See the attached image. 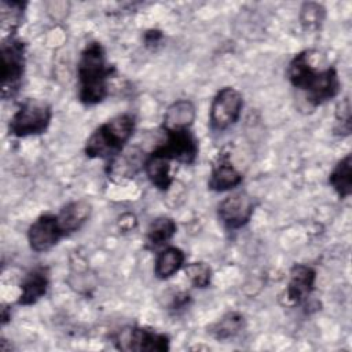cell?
<instances>
[{
    "label": "cell",
    "instance_id": "cell-1",
    "mask_svg": "<svg viewBox=\"0 0 352 352\" xmlns=\"http://www.w3.org/2000/svg\"><path fill=\"white\" fill-rule=\"evenodd\" d=\"M290 84L304 92L305 99L312 106H320L336 98L340 92V78L333 66L319 67L315 63L314 51L297 54L287 66Z\"/></svg>",
    "mask_w": 352,
    "mask_h": 352
},
{
    "label": "cell",
    "instance_id": "cell-2",
    "mask_svg": "<svg viewBox=\"0 0 352 352\" xmlns=\"http://www.w3.org/2000/svg\"><path fill=\"white\" fill-rule=\"evenodd\" d=\"M111 69L100 43L89 41L81 51L77 63L78 99L87 106L100 103L109 94Z\"/></svg>",
    "mask_w": 352,
    "mask_h": 352
},
{
    "label": "cell",
    "instance_id": "cell-3",
    "mask_svg": "<svg viewBox=\"0 0 352 352\" xmlns=\"http://www.w3.org/2000/svg\"><path fill=\"white\" fill-rule=\"evenodd\" d=\"M135 131V117L120 114L98 126L85 143V155L89 158L116 160L132 138Z\"/></svg>",
    "mask_w": 352,
    "mask_h": 352
},
{
    "label": "cell",
    "instance_id": "cell-4",
    "mask_svg": "<svg viewBox=\"0 0 352 352\" xmlns=\"http://www.w3.org/2000/svg\"><path fill=\"white\" fill-rule=\"evenodd\" d=\"M52 118L51 107L37 99H26L10 118L8 131L15 138H28L47 131Z\"/></svg>",
    "mask_w": 352,
    "mask_h": 352
},
{
    "label": "cell",
    "instance_id": "cell-5",
    "mask_svg": "<svg viewBox=\"0 0 352 352\" xmlns=\"http://www.w3.org/2000/svg\"><path fill=\"white\" fill-rule=\"evenodd\" d=\"M1 58V94L3 98L14 96L25 73V44L22 40L10 36L3 40L0 48Z\"/></svg>",
    "mask_w": 352,
    "mask_h": 352
},
{
    "label": "cell",
    "instance_id": "cell-6",
    "mask_svg": "<svg viewBox=\"0 0 352 352\" xmlns=\"http://www.w3.org/2000/svg\"><path fill=\"white\" fill-rule=\"evenodd\" d=\"M243 98L232 87L221 88L213 98L209 111V125L213 131L221 132L232 126L241 117Z\"/></svg>",
    "mask_w": 352,
    "mask_h": 352
},
{
    "label": "cell",
    "instance_id": "cell-7",
    "mask_svg": "<svg viewBox=\"0 0 352 352\" xmlns=\"http://www.w3.org/2000/svg\"><path fill=\"white\" fill-rule=\"evenodd\" d=\"M116 345L122 351L164 352L169 349V337L146 327H125L116 336Z\"/></svg>",
    "mask_w": 352,
    "mask_h": 352
},
{
    "label": "cell",
    "instance_id": "cell-8",
    "mask_svg": "<svg viewBox=\"0 0 352 352\" xmlns=\"http://www.w3.org/2000/svg\"><path fill=\"white\" fill-rule=\"evenodd\" d=\"M254 212L253 198L243 192H235L224 198L217 209L220 221L227 230H238L249 223Z\"/></svg>",
    "mask_w": 352,
    "mask_h": 352
},
{
    "label": "cell",
    "instance_id": "cell-9",
    "mask_svg": "<svg viewBox=\"0 0 352 352\" xmlns=\"http://www.w3.org/2000/svg\"><path fill=\"white\" fill-rule=\"evenodd\" d=\"M166 139L162 144L155 147L158 153L166 157L170 162L192 164L198 155V142L190 129L165 132Z\"/></svg>",
    "mask_w": 352,
    "mask_h": 352
},
{
    "label": "cell",
    "instance_id": "cell-10",
    "mask_svg": "<svg viewBox=\"0 0 352 352\" xmlns=\"http://www.w3.org/2000/svg\"><path fill=\"white\" fill-rule=\"evenodd\" d=\"M65 235L56 214H41L28 230V241L30 249L41 253L52 249Z\"/></svg>",
    "mask_w": 352,
    "mask_h": 352
},
{
    "label": "cell",
    "instance_id": "cell-11",
    "mask_svg": "<svg viewBox=\"0 0 352 352\" xmlns=\"http://www.w3.org/2000/svg\"><path fill=\"white\" fill-rule=\"evenodd\" d=\"M316 272L312 267L305 264H296L290 270L289 283L286 287V297L290 304H301L314 292Z\"/></svg>",
    "mask_w": 352,
    "mask_h": 352
},
{
    "label": "cell",
    "instance_id": "cell-12",
    "mask_svg": "<svg viewBox=\"0 0 352 352\" xmlns=\"http://www.w3.org/2000/svg\"><path fill=\"white\" fill-rule=\"evenodd\" d=\"M50 286V272L47 267H36L30 270L21 282V294L18 304L32 305L47 294Z\"/></svg>",
    "mask_w": 352,
    "mask_h": 352
},
{
    "label": "cell",
    "instance_id": "cell-13",
    "mask_svg": "<svg viewBox=\"0 0 352 352\" xmlns=\"http://www.w3.org/2000/svg\"><path fill=\"white\" fill-rule=\"evenodd\" d=\"M241 182V172L236 170V168L231 164L228 154L221 153L212 168L208 187L213 191H227L239 186Z\"/></svg>",
    "mask_w": 352,
    "mask_h": 352
},
{
    "label": "cell",
    "instance_id": "cell-14",
    "mask_svg": "<svg viewBox=\"0 0 352 352\" xmlns=\"http://www.w3.org/2000/svg\"><path fill=\"white\" fill-rule=\"evenodd\" d=\"M195 120V106L187 99L173 102L165 111L162 120V129L165 132L190 129Z\"/></svg>",
    "mask_w": 352,
    "mask_h": 352
},
{
    "label": "cell",
    "instance_id": "cell-15",
    "mask_svg": "<svg viewBox=\"0 0 352 352\" xmlns=\"http://www.w3.org/2000/svg\"><path fill=\"white\" fill-rule=\"evenodd\" d=\"M91 204L85 199H78L67 204L56 214L65 235L78 231L91 216Z\"/></svg>",
    "mask_w": 352,
    "mask_h": 352
},
{
    "label": "cell",
    "instance_id": "cell-16",
    "mask_svg": "<svg viewBox=\"0 0 352 352\" xmlns=\"http://www.w3.org/2000/svg\"><path fill=\"white\" fill-rule=\"evenodd\" d=\"M144 172L151 182L153 186H155L158 190H168L173 182L170 176V161L164 157L157 150H153L143 162Z\"/></svg>",
    "mask_w": 352,
    "mask_h": 352
},
{
    "label": "cell",
    "instance_id": "cell-17",
    "mask_svg": "<svg viewBox=\"0 0 352 352\" xmlns=\"http://www.w3.org/2000/svg\"><path fill=\"white\" fill-rule=\"evenodd\" d=\"M176 223L173 219L161 216L153 220L146 232V249L155 250L168 243L176 234Z\"/></svg>",
    "mask_w": 352,
    "mask_h": 352
},
{
    "label": "cell",
    "instance_id": "cell-18",
    "mask_svg": "<svg viewBox=\"0 0 352 352\" xmlns=\"http://www.w3.org/2000/svg\"><path fill=\"white\" fill-rule=\"evenodd\" d=\"M184 260L186 256L183 250L176 246H166L157 254L154 263V275L158 279H168L184 265Z\"/></svg>",
    "mask_w": 352,
    "mask_h": 352
},
{
    "label": "cell",
    "instance_id": "cell-19",
    "mask_svg": "<svg viewBox=\"0 0 352 352\" xmlns=\"http://www.w3.org/2000/svg\"><path fill=\"white\" fill-rule=\"evenodd\" d=\"M329 184L337 192V195L344 199L352 194V157L346 154L329 175Z\"/></svg>",
    "mask_w": 352,
    "mask_h": 352
},
{
    "label": "cell",
    "instance_id": "cell-20",
    "mask_svg": "<svg viewBox=\"0 0 352 352\" xmlns=\"http://www.w3.org/2000/svg\"><path fill=\"white\" fill-rule=\"evenodd\" d=\"M245 326V319L239 312H228L212 327L210 334L217 340H228L236 336Z\"/></svg>",
    "mask_w": 352,
    "mask_h": 352
},
{
    "label": "cell",
    "instance_id": "cell-21",
    "mask_svg": "<svg viewBox=\"0 0 352 352\" xmlns=\"http://www.w3.org/2000/svg\"><path fill=\"white\" fill-rule=\"evenodd\" d=\"M324 8L314 1L304 3L300 12V22L305 30H316L324 21Z\"/></svg>",
    "mask_w": 352,
    "mask_h": 352
},
{
    "label": "cell",
    "instance_id": "cell-22",
    "mask_svg": "<svg viewBox=\"0 0 352 352\" xmlns=\"http://www.w3.org/2000/svg\"><path fill=\"white\" fill-rule=\"evenodd\" d=\"M184 272L191 285L198 289H205L210 285L212 270L205 263H190L184 267Z\"/></svg>",
    "mask_w": 352,
    "mask_h": 352
},
{
    "label": "cell",
    "instance_id": "cell-23",
    "mask_svg": "<svg viewBox=\"0 0 352 352\" xmlns=\"http://www.w3.org/2000/svg\"><path fill=\"white\" fill-rule=\"evenodd\" d=\"M337 118V132L341 136H346L351 132V103L349 99L345 98L337 107L336 113Z\"/></svg>",
    "mask_w": 352,
    "mask_h": 352
},
{
    "label": "cell",
    "instance_id": "cell-24",
    "mask_svg": "<svg viewBox=\"0 0 352 352\" xmlns=\"http://www.w3.org/2000/svg\"><path fill=\"white\" fill-rule=\"evenodd\" d=\"M161 38H162L161 32L150 30V32L146 33V43H147V45H150V44H157V43H160Z\"/></svg>",
    "mask_w": 352,
    "mask_h": 352
}]
</instances>
